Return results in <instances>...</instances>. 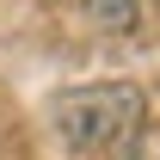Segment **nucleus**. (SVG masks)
Masks as SVG:
<instances>
[{
	"instance_id": "obj_1",
	"label": "nucleus",
	"mask_w": 160,
	"mask_h": 160,
	"mask_svg": "<svg viewBox=\"0 0 160 160\" xmlns=\"http://www.w3.org/2000/svg\"><path fill=\"white\" fill-rule=\"evenodd\" d=\"M142 111H148V99L136 80H92V86H68L49 99V123H56L62 148H74V154L129 142L142 129Z\"/></svg>"
},
{
	"instance_id": "obj_2",
	"label": "nucleus",
	"mask_w": 160,
	"mask_h": 160,
	"mask_svg": "<svg viewBox=\"0 0 160 160\" xmlns=\"http://www.w3.org/2000/svg\"><path fill=\"white\" fill-rule=\"evenodd\" d=\"M86 19L99 31H111V37H123V31L142 25V0H86Z\"/></svg>"
}]
</instances>
